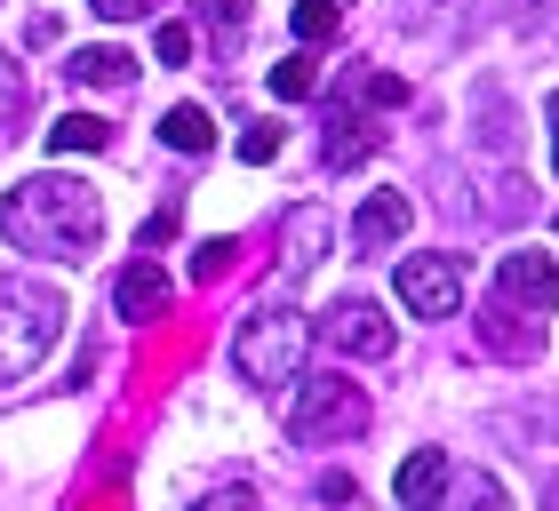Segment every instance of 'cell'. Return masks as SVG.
<instances>
[{
    "mask_svg": "<svg viewBox=\"0 0 559 511\" xmlns=\"http://www.w3.org/2000/svg\"><path fill=\"white\" fill-rule=\"evenodd\" d=\"M0 240L24 255H57V264H81L105 240V200L81 176H24V185L0 200Z\"/></svg>",
    "mask_w": 559,
    "mask_h": 511,
    "instance_id": "obj_1",
    "label": "cell"
},
{
    "mask_svg": "<svg viewBox=\"0 0 559 511\" xmlns=\"http://www.w3.org/2000/svg\"><path fill=\"white\" fill-rule=\"evenodd\" d=\"M64 296L48 280H24V272H0V383L33 376L64 336Z\"/></svg>",
    "mask_w": 559,
    "mask_h": 511,
    "instance_id": "obj_2",
    "label": "cell"
},
{
    "mask_svg": "<svg viewBox=\"0 0 559 511\" xmlns=\"http://www.w3.org/2000/svg\"><path fill=\"white\" fill-rule=\"evenodd\" d=\"M304 352H312V320L296 312V304H264V312L240 320L233 336V368L248 392H288L304 376Z\"/></svg>",
    "mask_w": 559,
    "mask_h": 511,
    "instance_id": "obj_3",
    "label": "cell"
},
{
    "mask_svg": "<svg viewBox=\"0 0 559 511\" xmlns=\"http://www.w3.org/2000/svg\"><path fill=\"white\" fill-rule=\"evenodd\" d=\"M368 424H376V400H368L352 376H312V383H304V392L288 400V440H296V448L360 440Z\"/></svg>",
    "mask_w": 559,
    "mask_h": 511,
    "instance_id": "obj_4",
    "label": "cell"
},
{
    "mask_svg": "<svg viewBox=\"0 0 559 511\" xmlns=\"http://www.w3.org/2000/svg\"><path fill=\"white\" fill-rule=\"evenodd\" d=\"M400 304L416 320H455L464 312V255H408L400 264Z\"/></svg>",
    "mask_w": 559,
    "mask_h": 511,
    "instance_id": "obj_5",
    "label": "cell"
},
{
    "mask_svg": "<svg viewBox=\"0 0 559 511\" xmlns=\"http://www.w3.org/2000/svg\"><path fill=\"white\" fill-rule=\"evenodd\" d=\"M320 336L336 344V352H352V360H392V344H400V336H392V320L376 312L368 296L328 304V312H320Z\"/></svg>",
    "mask_w": 559,
    "mask_h": 511,
    "instance_id": "obj_6",
    "label": "cell"
},
{
    "mask_svg": "<svg viewBox=\"0 0 559 511\" xmlns=\"http://www.w3.org/2000/svg\"><path fill=\"white\" fill-rule=\"evenodd\" d=\"M496 304H512V312H551V304H559V255L512 248L496 264Z\"/></svg>",
    "mask_w": 559,
    "mask_h": 511,
    "instance_id": "obj_7",
    "label": "cell"
},
{
    "mask_svg": "<svg viewBox=\"0 0 559 511\" xmlns=\"http://www.w3.org/2000/svg\"><path fill=\"white\" fill-rule=\"evenodd\" d=\"M408 224H416L408 192H368L360 216H352V248H360V255H384V248L408 240Z\"/></svg>",
    "mask_w": 559,
    "mask_h": 511,
    "instance_id": "obj_8",
    "label": "cell"
},
{
    "mask_svg": "<svg viewBox=\"0 0 559 511\" xmlns=\"http://www.w3.org/2000/svg\"><path fill=\"white\" fill-rule=\"evenodd\" d=\"M168 296H176V280L152 264V255L120 264V280H112V312H120V320H160V312H168Z\"/></svg>",
    "mask_w": 559,
    "mask_h": 511,
    "instance_id": "obj_9",
    "label": "cell"
},
{
    "mask_svg": "<svg viewBox=\"0 0 559 511\" xmlns=\"http://www.w3.org/2000/svg\"><path fill=\"white\" fill-rule=\"evenodd\" d=\"M448 472H455V464H448L440 448H416L408 464H400V479H392V496L408 503V511H440V496H448Z\"/></svg>",
    "mask_w": 559,
    "mask_h": 511,
    "instance_id": "obj_10",
    "label": "cell"
},
{
    "mask_svg": "<svg viewBox=\"0 0 559 511\" xmlns=\"http://www.w3.org/2000/svg\"><path fill=\"white\" fill-rule=\"evenodd\" d=\"M479 344L503 352V360H536V352H544V328H536V320L520 328L512 304H488V320H479Z\"/></svg>",
    "mask_w": 559,
    "mask_h": 511,
    "instance_id": "obj_11",
    "label": "cell"
},
{
    "mask_svg": "<svg viewBox=\"0 0 559 511\" xmlns=\"http://www.w3.org/2000/svg\"><path fill=\"white\" fill-rule=\"evenodd\" d=\"M64 81H81V88H129L136 81V57H129V48H72Z\"/></svg>",
    "mask_w": 559,
    "mask_h": 511,
    "instance_id": "obj_12",
    "label": "cell"
},
{
    "mask_svg": "<svg viewBox=\"0 0 559 511\" xmlns=\"http://www.w3.org/2000/svg\"><path fill=\"white\" fill-rule=\"evenodd\" d=\"M376 144H384V128H368L360 112H344V105L328 112V168H360Z\"/></svg>",
    "mask_w": 559,
    "mask_h": 511,
    "instance_id": "obj_13",
    "label": "cell"
},
{
    "mask_svg": "<svg viewBox=\"0 0 559 511\" xmlns=\"http://www.w3.org/2000/svg\"><path fill=\"white\" fill-rule=\"evenodd\" d=\"M280 248H288V272L320 264V255H328V216H320V209H288V224H280Z\"/></svg>",
    "mask_w": 559,
    "mask_h": 511,
    "instance_id": "obj_14",
    "label": "cell"
},
{
    "mask_svg": "<svg viewBox=\"0 0 559 511\" xmlns=\"http://www.w3.org/2000/svg\"><path fill=\"white\" fill-rule=\"evenodd\" d=\"M160 144L185 152V161H200V152L216 144V120L200 112V105H168V112H160Z\"/></svg>",
    "mask_w": 559,
    "mask_h": 511,
    "instance_id": "obj_15",
    "label": "cell"
},
{
    "mask_svg": "<svg viewBox=\"0 0 559 511\" xmlns=\"http://www.w3.org/2000/svg\"><path fill=\"white\" fill-rule=\"evenodd\" d=\"M105 144H112V128L96 112H64L57 128H48V152H105Z\"/></svg>",
    "mask_w": 559,
    "mask_h": 511,
    "instance_id": "obj_16",
    "label": "cell"
},
{
    "mask_svg": "<svg viewBox=\"0 0 559 511\" xmlns=\"http://www.w3.org/2000/svg\"><path fill=\"white\" fill-rule=\"evenodd\" d=\"M455 488V511H512V496L496 488V472H448Z\"/></svg>",
    "mask_w": 559,
    "mask_h": 511,
    "instance_id": "obj_17",
    "label": "cell"
},
{
    "mask_svg": "<svg viewBox=\"0 0 559 511\" xmlns=\"http://www.w3.org/2000/svg\"><path fill=\"white\" fill-rule=\"evenodd\" d=\"M312 88H320V64H312V57H288V64H272V96H280V105H304Z\"/></svg>",
    "mask_w": 559,
    "mask_h": 511,
    "instance_id": "obj_18",
    "label": "cell"
},
{
    "mask_svg": "<svg viewBox=\"0 0 559 511\" xmlns=\"http://www.w3.org/2000/svg\"><path fill=\"white\" fill-rule=\"evenodd\" d=\"M352 96H360V105H376V112H400V105H408V81H400V72H360V81H352Z\"/></svg>",
    "mask_w": 559,
    "mask_h": 511,
    "instance_id": "obj_19",
    "label": "cell"
},
{
    "mask_svg": "<svg viewBox=\"0 0 559 511\" xmlns=\"http://www.w3.org/2000/svg\"><path fill=\"white\" fill-rule=\"evenodd\" d=\"M296 40H336V0H296Z\"/></svg>",
    "mask_w": 559,
    "mask_h": 511,
    "instance_id": "obj_20",
    "label": "cell"
},
{
    "mask_svg": "<svg viewBox=\"0 0 559 511\" xmlns=\"http://www.w3.org/2000/svg\"><path fill=\"white\" fill-rule=\"evenodd\" d=\"M152 57H160V64H192L200 33H192V24H160V33H152Z\"/></svg>",
    "mask_w": 559,
    "mask_h": 511,
    "instance_id": "obj_21",
    "label": "cell"
},
{
    "mask_svg": "<svg viewBox=\"0 0 559 511\" xmlns=\"http://www.w3.org/2000/svg\"><path fill=\"white\" fill-rule=\"evenodd\" d=\"M240 161H248V168L280 161V120H248V128H240Z\"/></svg>",
    "mask_w": 559,
    "mask_h": 511,
    "instance_id": "obj_22",
    "label": "cell"
},
{
    "mask_svg": "<svg viewBox=\"0 0 559 511\" xmlns=\"http://www.w3.org/2000/svg\"><path fill=\"white\" fill-rule=\"evenodd\" d=\"M200 9H209V24H216L224 40H240V33H248V0H200Z\"/></svg>",
    "mask_w": 559,
    "mask_h": 511,
    "instance_id": "obj_23",
    "label": "cell"
},
{
    "mask_svg": "<svg viewBox=\"0 0 559 511\" xmlns=\"http://www.w3.org/2000/svg\"><path fill=\"white\" fill-rule=\"evenodd\" d=\"M16 112H24V72H16L9 57H0V128H9Z\"/></svg>",
    "mask_w": 559,
    "mask_h": 511,
    "instance_id": "obj_24",
    "label": "cell"
},
{
    "mask_svg": "<svg viewBox=\"0 0 559 511\" xmlns=\"http://www.w3.org/2000/svg\"><path fill=\"white\" fill-rule=\"evenodd\" d=\"M152 9H160V0H96V16H105V24H136Z\"/></svg>",
    "mask_w": 559,
    "mask_h": 511,
    "instance_id": "obj_25",
    "label": "cell"
},
{
    "mask_svg": "<svg viewBox=\"0 0 559 511\" xmlns=\"http://www.w3.org/2000/svg\"><path fill=\"white\" fill-rule=\"evenodd\" d=\"M192 511H257V488H216L209 503H192Z\"/></svg>",
    "mask_w": 559,
    "mask_h": 511,
    "instance_id": "obj_26",
    "label": "cell"
},
{
    "mask_svg": "<svg viewBox=\"0 0 559 511\" xmlns=\"http://www.w3.org/2000/svg\"><path fill=\"white\" fill-rule=\"evenodd\" d=\"M233 255H240L233 240H209V248H200V280H216V272H233Z\"/></svg>",
    "mask_w": 559,
    "mask_h": 511,
    "instance_id": "obj_27",
    "label": "cell"
},
{
    "mask_svg": "<svg viewBox=\"0 0 559 511\" xmlns=\"http://www.w3.org/2000/svg\"><path fill=\"white\" fill-rule=\"evenodd\" d=\"M544 120H551V168H559V96L544 105Z\"/></svg>",
    "mask_w": 559,
    "mask_h": 511,
    "instance_id": "obj_28",
    "label": "cell"
},
{
    "mask_svg": "<svg viewBox=\"0 0 559 511\" xmlns=\"http://www.w3.org/2000/svg\"><path fill=\"white\" fill-rule=\"evenodd\" d=\"M544 511H559V479H551V488H544Z\"/></svg>",
    "mask_w": 559,
    "mask_h": 511,
    "instance_id": "obj_29",
    "label": "cell"
}]
</instances>
